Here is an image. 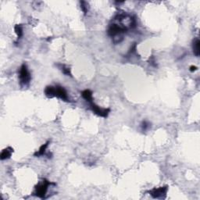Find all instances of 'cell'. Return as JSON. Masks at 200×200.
Returning <instances> with one entry per match:
<instances>
[{"label": "cell", "instance_id": "cell-1", "mask_svg": "<svg viewBox=\"0 0 200 200\" xmlns=\"http://www.w3.org/2000/svg\"><path fill=\"white\" fill-rule=\"evenodd\" d=\"M136 20L133 16L125 13L117 14L109 24L107 34L114 44L123 40V35L136 27Z\"/></svg>", "mask_w": 200, "mask_h": 200}, {"label": "cell", "instance_id": "cell-2", "mask_svg": "<svg viewBox=\"0 0 200 200\" xmlns=\"http://www.w3.org/2000/svg\"><path fill=\"white\" fill-rule=\"evenodd\" d=\"M44 93L48 98H52V97H57L60 99L64 100L65 102H70L67 92L64 87L60 86V85H56V86H47L44 90Z\"/></svg>", "mask_w": 200, "mask_h": 200}, {"label": "cell", "instance_id": "cell-3", "mask_svg": "<svg viewBox=\"0 0 200 200\" xmlns=\"http://www.w3.org/2000/svg\"><path fill=\"white\" fill-rule=\"evenodd\" d=\"M52 185H56L53 182H50L47 179H42L41 181L39 182V184L35 187V192H34V195L39 197V198H46V193L48 192V187Z\"/></svg>", "mask_w": 200, "mask_h": 200}, {"label": "cell", "instance_id": "cell-4", "mask_svg": "<svg viewBox=\"0 0 200 200\" xmlns=\"http://www.w3.org/2000/svg\"><path fill=\"white\" fill-rule=\"evenodd\" d=\"M18 77L21 87H26L30 84L31 80V75L29 72L26 64H23L20 66V70H19Z\"/></svg>", "mask_w": 200, "mask_h": 200}, {"label": "cell", "instance_id": "cell-5", "mask_svg": "<svg viewBox=\"0 0 200 200\" xmlns=\"http://www.w3.org/2000/svg\"><path fill=\"white\" fill-rule=\"evenodd\" d=\"M89 104H90L91 110H92V112H93L94 114H95L96 115L99 116V117H104V118L108 117L109 114H110V108H101L100 106H97L96 104L94 102V101L89 102Z\"/></svg>", "mask_w": 200, "mask_h": 200}, {"label": "cell", "instance_id": "cell-6", "mask_svg": "<svg viewBox=\"0 0 200 200\" xmlns=\"http://www.w3.org/2000/svg\"><path fill=\"white\" fill-rule=\"evenodd\" d=\"M167 191H168V187L164 186L160 187V188H155L148 192L149 195L154 198H166Z\"/></svg>", "mask_w": 200, "mask_h": 200}, {"label": "cell", "instance_id": "cell-7", "mask_svg": "<svg viewBox=\"0 0 200 200\" xmlns=\"http://www.w3.org/2000/svg\"><path fill=\"white\" fill-rule=\"evenodd\" d=\"M13 152H14V148H11V147H7V148H4L1 152V155H0V160H8L11 157Z\"/></svg>", "mask_w": 200, "mask_h": 200}, {"label": "cell", "instance_id": "cell-8", "mask_svg": "<svg viewBox=\"0 0 200 200\" xmlns=\"http://www.w3.org/2000/svg\"><path fill=\"white\" fill-rule=\"evenodd\" d=\"M49 142H50L49 141H48V142H45V144H43L42 145H41V147L39 148V149L38 150L37 152H35L34 156H35V157H40V156H42L45 155V151H46V148H48Z\"/></svg>", "mask_w": 200, "mask_h": 200}, {"label": "cell", "instance_id": "cell-9", "mask_svg": "<svg viewBox=\"0 0 200 200\" xmlns=\"http://www.w3.org/2000/svg\"><path fill=\"white\" fill-rule=\"evenodd\" d=\"M81 95L85 101L88 102H91L93 101V96H92V92L89 89H85L83 92H81Z\"/></svg>", "mask_w": 200, "mask_h": 200}, {"label": "cell", "instance_id": "cell-10", "mask_svg": "<svg viewBox=\"0 0 200 200\" xmlns=\"http://www.w3.org/2000/svg\"><path fill=\"white\" fill-rule=\"evenodd\" d=\"M199 45H200V41L199 39L197 38L193 41V44H192V49H193V53L195 56H199L200 50H199Z\"/></svg>", "mask_w": 200, "mask_h": 200}, {"label": "cell", "instance_id": "cell-11", "mask_svg": "<svg viewBox=\"0 0 200 200\" xmlns=\"http://www.w3.org/2000/svg\"><path fill=\"white\" fill-rule=\"evenodd\" d=\"M57 67L63 72V73H64L67 76H70V77H72L71 71H70V68L68 67V66L65 65V64H56Z\"/></svg>", "mask_w": 200, "mask_h": 200}, {"label": "cell", "instance_id": "cell-12", "mask_svg": "<svg viewBox=\"0 0 200 200\" xmlns=\"http://www.w3.org/2000/svg\"><path fill=\"white\" fill-rule=\"evenodd\" d=\"M14 31H15V33L17 34L18 39L23 36V27H22L21 24L16 25L14 27Z\"/></svg>", "mask_w": 200, "mask_h": 200}, {"label": "cell", "instance_id": "cell-13", "mask_svg": "<svg viewBox=\"0 0 200 200\" xmlns=\"http://www.w3.org/2000/svg\"><path fill=\"white\" fill-rule=\"evenodd\" d=\"M80 3H81V10L83 11L84 14L86 15L88 11H89V4L87 3L86 2H85V1H81V2H80Z\"/></svg>", "mask_w": 200, "mask_h": 200}, {"label": "cell", "instance_id": "cell-14", "mask_svg": "<svg viewBox=\"0 0 200 200\" xmlns=\"http://www.w3.org/2000/svg\"><path fill=\"white\" fill-rule=\"evenodd\" d=\"M141 126H142V130H143V131H146L147 129L149 128L150 123H148V121H146V120H144V121H142V125H141Z\"/></svg>", "mask_w": 200, "mask_h": 200}, {"label": "cell", "instance_id": "cell-15", "mask_svg": "<svg viewBox=\"0 0 200 200\" xmlns=\"http://www.w3.org/2000/svg\"><path fill=\"white\" fill-rule=\"evenodd\" d=\"M197 70V67L195 66H191L190 67V71L191 72H194Z\"/></svg>", "mask_w": 200, "mask_h": 200}]
</instances>
